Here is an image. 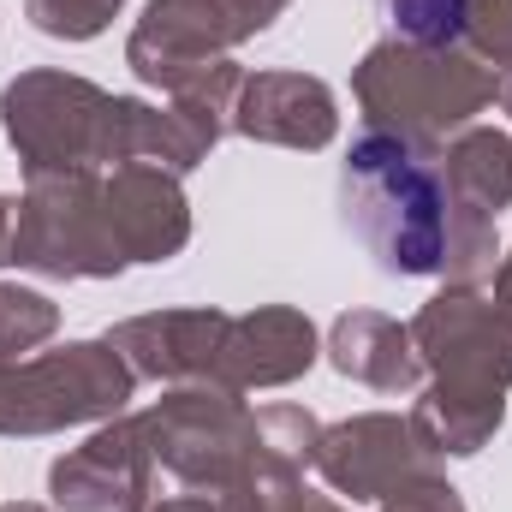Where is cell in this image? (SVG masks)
Wrapping results in <instances>:
<instances>
[{
  "instance_id": "obj_16",
  "label": "cell",
  "mask_w": 512,
  "mask_h": 512,
  "mask_svg": "<svg viewBox=\"0 0 512 512\" xmlns=\"http://www.w3.org/2000/svg\"><path fill=\"white\" fill-rule=\"evenodd\" d=\"M54 328H60V310H54L42 292L0 286V358H18V352L42 346Z\"/></svg>"
},
{
  "instance_id": "obj_2",
  "label": "cell",
  "mask_w": 512,
  "mask_h": 512,
  "mask_svg": "<svg viewBox=\"0 0 512 512\" xmlns=\"http://www.w3.org/2000/svg\"><path fill=\"white\" fill-rule=\"evenodd\" d=\"M501 84L459 48H417V42H387L358 66V102L370 131L399 137H441L465 126Z\"/></svg>"
},
{
  "instance_id": "obj_3",
  "label": "cell",
  "mask_w": 512,
  "mask_h": 512,
  "mask_svg": "<svg viewBox=\"0 0 512 512\" xmlns=\"http://www.w3.org/2000/svg\"><path fill=\"white\" fill-rule=\"evenodd\" d=\"M137 370L114 346H66L42 364L0 358V435H42L84 417H108L131 399Z\"/></svg>"
},
{
  "instance_id": "obj_7",
  "label": "cell",
  "mask_w": 512,
  "mask_h": 512,
  "mask_svg": "<svg viewBox=\"0 0 512 512\" xmlns=\"http://www.w3.org/2000/svg\"><path fill=\"white\" fill-rule=\"evenodd\" d=\"M316 471L352 495V501H387L399 495L405 483H423L435 477V453L423 447V435L399 417H358V423H340V429H322L316 435Z\"/></svg>"
},
{
  "instance_id": "obj_6",
  "label": "cell",
  "mask_w": 512,
  "mask_h": 512,
  "mask_svg": "<svg viewBox=\"0 0 512 512\" xmlns=\"http://www.w3.org/2000/svg\"><path fill=\"white\" fill-rule=\"evenodd\" d=\"M286 0H149L143 24L131 30V66L143 84H167L179 90L185 78H197L203 66H215L221 48L256 36L262 24H274Z\"/></svg>"
},
{
  "instance_id": "obj_13",
  "label": "cell",
  "mask_w": 512,
  "mask_h": 512,
  "mask_svg": "<svg viewBox=\"0 0 512 512\" xmlns=\"http://www.w3.org/2000/svg\"><path fill=\"white\" fill-rule=\"evenodd\" d=\"M334 364H340V376L370 382V387H382V393L411 387L417 370H423V358L411 352V334L399 322L376 316V310H358V316L334 322Z\"/></svg>"
},
{
  "instance_id": "obj_21",
  "label": "cell",
  "mask_w": 512,
  "mask_h": 512,
  "mask_svg": "<svg viewBox=\"0 0 512 512\" xmlns=\"http://www.w3.org/2000/svg\"><path fill=\"white\" fill-rule=\"evenodd\" d=\"M495 304H507L512 310V256L501 262V274H495Z\"/></svg>"
},
{
  "instance_id": "obj_17",
  "label": "cell",
  "mask_w": 512,
  "mask_h": 512,
  "mask_svg": "<svg viewBox=\"0 0 512 512\" xmlns=\"http://www.w3.org/2000/svg\"><path fill=\"white\" fill-rule=\"evenodd\" d=\"M114 12H120V0H30V18L48 36H72V42L96 36Z\"/></svg>"
},
{
  "instance_id": "obj_12",
  "label": "cell",
  "mask_w": 512,
  "mask_h": 512,
  "mask_svg": "<svg viewBox=\"0 0 512 512\" xmlns=\"http://www.w3.org/2000/svg\"><path fill=\"white\" fill-rule=\"evenodd\" d=\"M239 120L233 126L262 143H292V149H322L334 137V96L328 84L304 72H262L239 84Z\"/></svg>"
},
{
  "instance_id": "obj_20",
  "label": "cell",
  "mask_w": 512,
  "mask_h": 512,
  "mask_svg": "<svg viewBox=\"0 0 512 512\" xmlns=\"http://www.w3.org/2000/svg\"><path fill=\"white\" fill-rule=\"evenodd\" d=\"M137 512H227L221 501H209V495H179V501H161V495H149Z\"/></svg>"
},
{
  "instance_id": "obj_24",
  "label": "cell",
  "mask_w": 512,
  "mask_h": 512,
  "mask_svg": "<svg viewBox=\"0 0 512 512\" xmlns=\"http://www.w3.org/2000/svg\"><path fill=\"white\" fill-rule=\"evenodd\" d=\"M0 512H42V507H0Z\"/></svg>"
},
{
  "instance_id": "obj_18",
  "label": "cell",
  "mask_w": 512,
  "mask_h": 512,
  "mask_svg": "<svg viewBox=\"0 0 512 512\" xmlns=\"http://www.w3.org/2000/svg\"><path fill=\"white\" fill-rule=\"evenodd\" d=\"M465 36L512 72V0H471V18H465Z\"/></svg>"
},
{
  "instance_id": "obj_11",
  "label": "cell",
  "mask_w": 512,
  "mask_h": 512,
  "mask_svg": "<svg viewBox=\"0 0 512 512\" xmlns=\"http://www.w3.org/2000/svg\"><path fill=\"white\" fill-rule=\"evenodd\" d=\"M227 316L221 310H173V316H137L108 346L131 352L137 376H167V382H215Z\"/></svg>"
},
{
  "instance_id": "obj_5",
  "label": "cell",
  "mask_w": 512,
  "mask_h": 512,
  "mask_svg": "<svg viewBox=\"0 0 512 512\" xmlns=\"http://www.w3.org/2000/svg\"><path fill=\"white\" fill-rule=\"evenodd\" d=\"M411 340L423 346V358L441 376L435 393L501 405V393L512 382V310L507 304H483L471 286H453L435 304H423Z\"/></svg>"
},
{
  "instance_id": "obj_15",
  "label": "cell",
  "mask_w": 512,
  "mask_h": 512,
  "mask_svg": "<svg viewBox=\"0 0 512 512\" xmlns=\"http://www.w3.org/2000/svg\"><path fill=\"white\" fill-rule=\"evenodd\" d=\"M382 18L417 48H453L465 36L471 0H376Z\"/></svg>"
},
{
  "instance_id": "obj_1",
  "label": "cell",
  "mask_w": 512,
  "mask_h": 512,
  "mask_svg": "<svg viewBox=\"0 0 512 512\" xmlns=\"http://www.w3.org/2000/svg\"><path fill=\"white\" fill-rule=\"evenodd\" d=\"M340 203L382 274H453L459 286L495 280V221L459 209L447 155L423 137L364 131L346 155Z\"/></svg>"
},
{
  "instance_id": "obj_4",
  "label": "cell",
  "mask_w": 512,
  "mask_h": 512,
  "mask_svg": "<svg viewBox=\"0 0 512 512\" xmlns=\"http://www.w3.org/2000/svg\"><path fill=\"white\" fill-rule=\"evenodd\" d=\"M6 262L42 268V274H72V280L126 268V256L108 233V215H102V185L90 179V167L30 173V197L18 203Z\"/></svg>"
},
{
  "instance_id": "obj_8",
  "label": "cell",
  "mask_w": 512,
  "mask_h": 512,
  "mask_svg": "<svg viewBox=\"0 0 512 512\" xmlns=\"http://www.w3.org/2000/svg\"><path fill=\"white\" fill-rule=\"evenodd\" d=\"M149 495H155V453L143 417L102 429L90 447L54 465V501L72 512H137Z\"/></svg>"
},
{
  "instance_id": "obj_14",
  "label": "cell",
  "mask_w": 512,
  "mask_h": 512,
  "mask_svg": "<svg viewBox=\"0 0 512 512\" xmlns=\"http://www.w3.org/2000/svg\"><path fill=\"white\" fill-rule=\"evenodd\" d=\"M447 179L465 215L495 221V209L512 203V137L501 131H459L447 149Z\"/></svg>"
},
{
  "instance_id": "obj_22",
  "label": "cell",
  "mask_w": 512,
  "mask_h": 512,
  "mask_svg": "<svg viewBox=\"0 0 512 512\" xmlns=\"http://www.w3.org/2000/svg\"><path fill=\"white\" fill-rule=\"evenodd\" d=\"M12 251V203H0V262Z\"/></svg>"
},
{
  "instance_id": "obj_9",
  "label": "cell",
  "mask_w": 512,
  "mask_h": 512,
  "mask_svg": "<svg viewBox=\"0 0 512 512\" xmlns=\"http://www.w3.org/2000/svg\"><path fill=\"white\" fill-rule=\"evenodd\" d=\"M102 215H108V233H114L126 262H167L191 233L179 185L161 167H143V161H126L102 185Z\"/></svg>"
},
{
  "instance_id": "obj_19",
  "label": "cell",
  "mask_w": 512,
  "mask_h": 512,
  "mask_svg": "<svg viewBox=\"0 0 512 512\" xmlns=\"http://www.w3.org/2000/svg\"><path fill=\"white\" fill-rule=\"evenodd\" d=\"M393 507L387 512H465L459 507V495L441 483V477H423V483H405L399 495H387Z\"/></svg>"
},
{
  "instance_id": "obj_10",
  "label": "cell",
  "mask_w": 512,
  "mask_h": 512,
  "mask_svg": "<svg viewBox=\"0 0 512 512\" xmlns=\"http://www.w3.org/2000/svg\"><path fill=\"white\" fill-rule=\"evenodd\" d=\"M316 358V328L274 304V310H256V316H227V334H221V358H215V387L239 393V387H274L304 376Z\"/></svg>"
},
{
  "instance_id": "obj_23",
  "label": "cell",
  "mask_w": 512,
  "mask_h": 512,
  "mask_svg": "<svg viewBox=\"0 0 512 512\" xmlns=\"http://www.w3.org/2000/svg\"><path fill=\"white\" fill-rule=\"evenodd\" d=\"M286 512H340V507H328V501H316V495L304 489V495H298V501H292V507H286Z\"/></svg>"
}]
</instances>
